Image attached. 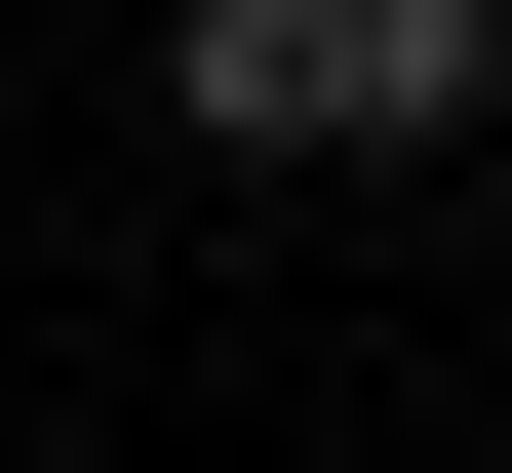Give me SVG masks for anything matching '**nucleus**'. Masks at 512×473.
Here are the masks:
<instances>
[{
	"label": "nucleus",
	"mask_w": 512,
	"mask_h": 473,
	"mask_svg": "<svg viewBox=\"0 0 512 473\" xmlns=\"http://www.w3.org/2000/svg\"><path fill=\"white\" fill-rule=\"evenodd\" d=\"M158 119L276 158V198H355V158H473V119H512V0H197Z\"/></svg>",
	"instance_id": "1"
}]
</instances>
